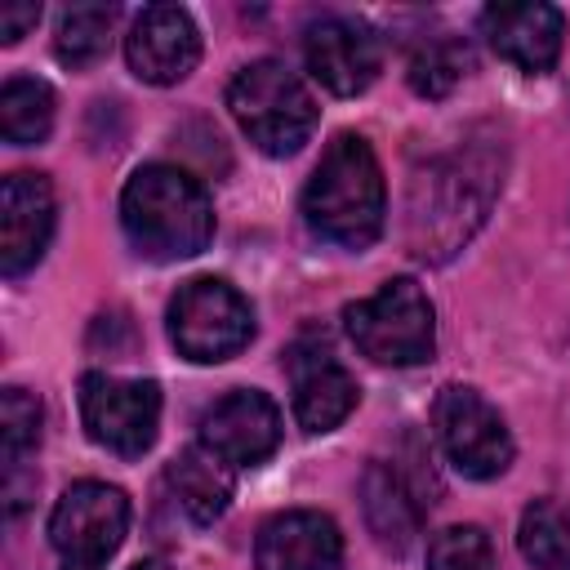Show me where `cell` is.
<instances>
[{
    "mask_svg": "<svg viewBox=\"0 0 570 570\" xmlns=\"http://www.w3.org/2000/svg\"><path fill=\"white\" fill-rule=\"evenodd\" d=\"M53 236V187L45 174L18 169L0 183V272L22 276Z\"/></svg>",
    "mask_w": 570,
    "mask_h": 570,
    "instance_id": "14",
    "label": "cell"
},
{
    "mask_svg": "<svg viewBox=\"0 0 570 570\" xmlns=\"http://www.w3.org/2000/svg\"><path fill=\"white\" fill-rule=\"evenodd\" d=\"M432 419H436V436H441L445 459H450L463 476H472V481H494V476L508 472V463H512V454H517V450H512V432H508L503 414H499L476 387H468V383L441 387Z\"/></svg>",
    "mask_w": 570,
    "mask_h": 570,
    "instance_id": "8",
    "label": "cell"
},
{
    "mask_svg": "<svg viewBox=\"0 0 570 570\" xmlns=\"http://www.w3.org/2000/svg\"><path fill=\"white\" fill-rule=\"evenodd\" d=\"M428 570H494V543L481 525H445L428 539Z\"/></svg>",
    "mask_w": 570,
    "mask_h": 570,
    "instance_id": "24",
    "label": "cell"
},
{
    "mask_svg": "<svg viewBox=\"0 0 570 570\" xmlns=\"http://www.w3.org/2000/svg\"><path fill=\"white\" fill-rule=\"evenodd\" d=\"M521 557L539 570H570V503L561 499H534L521 512L517 530Z\"/></svg>",
    "mask_w": 570,
    "mask_h": 570,
    "instance_id": "20",
    "label": "cell"
},
{
    "mask_svg": "<svg viewBox=\"0 0 570 570\" xmlns=\"http://www.w3.org/2000/svg\"><path fill=\"white\" fill-rule=\"evenodd\" d=\"M53 129V89L36 76H9L0 89V134L13 147L45 142Z\"/></svg>",
    "mask_w": 570,
    "mask_h": 570,
    "instance_id": "19",
    "label": "cell"
},
{
    "mask_svg": "<svg viewBox=\"0 0 570 570\" xmlns=\"http://www.w3.org/2000/svg\"><path fill=\"white\" fill-rule=\"evenodd\" d=\"M111 27H116V4H71L58 18V36H53L58 62H67L71 71L94 67L111 45Z\"/></svg>",
    "mask_w": 570,
    "mask_h": 570,
    "instance_id": "21",
    "label": "cell"
},
{
    "mask_svg": "<svg viewBox=\"0 0 570 570\" xmlns=\"http://www.w3.org/2000/svg\"><path fill=\"white\" fill-rule=\"evenodd\" d=\"M289 387H294V419L303 432H330L356 410V379L334 361L325 338H298L285 352Z\"/></svg>",
    "mask_w": 570,
    "mask_h": 570,
    "instance_id": "13",
    "label": "cell"
},
{
    "mask_svg": "<svg viewBox=\"0 0 570 570\" xmlns=\"http://www.w3.org/2000/svg\"><path fill=\"white\" fill-rule=\"evenodd\" d=\"M80 419L94 445L138 459L151 450L160 428V387L151 379H111L85 374L80 379Z\"/></svg>",
    "mask_w": 570,
    "mask_h": 570,
    "instance_id": "9",
    "label": "cell"
},
{
    "mask_svg": "<svg viewBox=\"0 0 570 570\" xmlns=\"http://www.w3.org/2000/svg\"><path fill=\"white\" fill-rule=\"evenodd\" d=\"M169 338L178 356L214 365L236 356L254 338V312L236 285L218 276H191L169 298Z\"/></svg>",
    "mask_w": 570,
    "mask_h": 570,
    "instance_id": "6",
    "label": "cell"
},
{
    "mask_svg": "<svg viewBox=\"0 0 570 570\" xmlns=\"http://www.w3.org/2000/svg\"><path fill=\"white\" fill-rule=\"evenodd\" d=\"M481 27H485V40L490 49L530 71V76H543L552 71L557 53H561V36H566V22H561V9L543 4V0H517V4H490L481 13Z\"/></svg>",
    "mask_w": 570,
    "mask_h": 570,
    "instance_id": "15",
    "label": "cell"
},
{
    "mask_svg": "<svg viewBox=\"0 0 570 570\" xmlns=\"http://www.w3.org/2000/svg\"><path fill=\"white\" fill-rule=\"evenodd\" d=\"M129 570H169L165 561H156V557H147V561H138V566H129Z\"/></svg>",
    "mask_w": 570,
    "mask_h": 570,
    "instance_id": "26",
    "label": "cell"
},
{
    "mask_svg": "<svg viewBox=\"0 0 570 570\" xmlns=\"http://www.w3.org/2000/svg\"><path fill=\"white\" fill-rule=\"evenodd\" d=\"M468 71V45L454 31H432L410 49V89L419 98H445Z\"/></svg>",
    "mask_w": 570,
    "mask_h": 570,
    "instance_id": "22",
    "label": "cell"
},
{
    "mask_svg": "<svg viewBox=\"0 0 570 570\" xmlns=\"http://www.w3.org/2000/svg\"><path fill=\"white\" fill-rule=\"evenodd\" d=\"M361 508L365 521L374 530V539L392 552H405L423 525V508H432V499H423V490L405 476L401 463H370L365 481H361Z\"/></svg>",
    "mask_w": 570,
    "mask_h": 570,
    "instance_id": "17",
    "label": "cell"
},
{
    "mask_svg": "<svg viewBox=\"0 0 570 570\" xmlns=\"http://www.w3.org/2000/svg\"><path fill=\"white\" fill-rule=\"evenodd\" d=\"M40 445V401L27 387L0 392V459L4 476L27 468V454Z\"/></svg>",
    "mask_w": 570,
    "mask_h": 570,
    "instance_id": "23",
    "label": "cell"
},
{
    "mask_svg": "<svg viewBox=\"0 0 570 570\" xmlns=\"http://www.w3.org/2000/svg\"><path fill=\"white\" fill-rule=\"evenodd\" d=\"M347 334L374 365H423L436 347V316L419 281L392 276L370 298L347 303Z\"/></svg>",
    "mask_w": 570,
    "mask_h": 570,
    "instance_id": "5",
    "label": "cell"
},
{
    "mask_svg": "<svg viewBox=\"0 0 570 570\" xmlns=\"http://www.w3.org/2000/svg\"><path fill=\"white\" fill-rule=\"evenodd\" d=\"M200 445L232 468H258L281 445V410L258 387H236L200 414Z\"/></svg>",
    "mask_w": 570,
    "mask_h": 570,
    "instance_id": "10",
    "label": "cell"
},
{
    "mask_svg": "<svg viewBox=\"0 0 570 570\" xmlns=\"http://www.w3.org/2000/svg\"><path fill=\"white\" fill-rule=\"evenodd\" d=\"M232 472H236V468L223 463L214 450L191 445V450H183V454L169 463V485H174L178 503L187 508V517L200 521V525H209V521H218V517L227 512V503H232Z\"/></svg>",
    "mask_w": 570,
    "mask_h": 570,
    "instance_id": "18",
    "label": "cell"
},
{
    "mask_svg": "<svg viewBox=\"0 0 570 570\" xmlns=\"http://www.w3.org/2000/svg\"><path fill=\"white\" fill-rule=\"evenodd\" d=\"M387 187L374 147L361 134H338L303 187L307 227L343 249H365L383 232Z\"/></svg>",
    "mask_w": 570,
    "mask_h": 570,
    "instance_id": "1",
    "label": "cell"
},
{
    "mask_svg": "<svg viewBox=\"0 0 570 570\" xmlns=\"http://www.w3.org/2000/svg\"><path fill=\"white\" fill-rule=\"evenodd\" d=\"M129 499L107 481H76L49 517V543L62 570H102V561L125 543Z\"/></svg>",
    "mask_w": 570,
    "mask_h": 570,
    "instance_id": "7",
    "label": "cell"
},
{
    "mask_svg": "<svg viewBox=\"0 0 570 570\" xmlns=\"http://www.w3.org/2000/svg\"><path fill=\"white\" fill-rule=\"evenodd\" d=\"M120 227L142 258L178 263L209 245L214 205H209V191L187 169L142 165L120 191Z\"/></svg>",
    "mask_w": 570,
    "mask_h": 570,
    "instance_id": "2",
    "label": "cell"
},
{
    "mask_svg": "<svg viewBox=\"0 0 570 570\" xmlns=\"http://www.w3.org/2000/svg\"><path fill=\"white\" fill-rule=\"evenodd\" d=\"M129 71L147 85H178L200 62V31L187 9L178 4H151L134 18L125 36Z\"/></svg>",
    "mask_w": 570,
    "mask_h": 570,
    "instance_id": "12",
    "label": "cell"
},
{
    "mask_svg": "<svg viewBox=\"0 0 570 570\" xmlns=\"http://www.w3.org/2000/svg\"><path fill=\"white\" fill-rule=\"evenodd\" d=\"M227 107L245 138L267 156H294L316 129V98L276 58L240 67L227 85Z\"/></svg>",
    "mask_w": 570,
    "mask_h": 570,
    "instance_id": "4",
    "label": "cell"
},
{
    "mask_svg": "<svg viewBox=\"0 0 570 570\" xmlns=\"http://www.w3.org/2000/svg\"><path fill=\"white\" fill-rule=\"evenodd\" d=\"M36 22H40V4H31V0L0 4V40H4V45H18Z\"/></svg>",
    "mask_w": 570,
    "mask_h": 570,
    "instance_id": "25",
    "label": "cell"
},
{
    "mask_svg": "<svg viewBox=\"0 0 570 570\" xmlns=\"http://www.w3.org/2000/svg\"><path fill=\"white\" fill-rule=\"evenodd\" d=\"M303 58H307V71L338 98H352V94H365L383 67V45L379 36L356 22V18H321L307 27L303 36Z\"/></svg>",
    "mask_w": 570,
    "mask_h": 570,
    "instance_id": "11",
    "label": "cell"
},
{
    "mask_svg": "<svg viewBox=\"0 0 570 570\" xmlns=\"http://www.w3.org/2000/svg\"><path fill=\"white\" fill-rule=\"evenodd\" d=\"M254 561L258 570H343V534L325 512H276L258 530Z\"/></svg>",
    "mask_w": 570,
    "mask_h": 570,
    "instance_id": "16",
    "label": "cell"
},
{
    "mask_svg": "<svg viewBox=\"0 0 570 570\" xmlns=\"http://www.w3.org/2000/svg\"><path fill=\"white\" fill-rule=\"evenodd\" d=\"M499 183L503 178L494 160L476 147H459L428 165L410 183V249L419 258H445L450 249H459L481 227Z\"/></svg>",
    "mask_w": 570,
    "mask_h": 570,
    "instance_id": "3",
    "label": "cell"
}]
</instances>
